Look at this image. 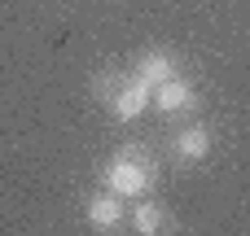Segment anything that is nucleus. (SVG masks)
<instances>
[{
    "instance_id": "1",
    "label": "nucleus",
    "mask_w": 250,
    "mask_h": 236,
    "mask_svg": "<svg viewBox=\"0 0 250 236\" xmlns=\"http://www.w3.org/2000/svg\"><path fill=\"white\" fill-rule=\"evenodd\" d=\"M154 184H158V162H154L149 145H123L101 166V188L119 193L123 201L127 197H145Z\"/></svg>"
},
{
    "instance_id": "2",
    "label": "nucleus",
    "mask_w": 250,
    "mask_h": 236,
    "mask_svg": "<svg viewBox=\"0 0 250 236\" xmlns=\"http://www.w3.org/2000/svg\"><path fill=\"white\" fill-rule=\"evenodd\" d=\"M92 96L119 118V123H136L149 109V83L136 79L132 70H97L92 74Z\"/></svg>"
},
{
    "instance_id": "3",
    "label": "nucleus",
    "mask_w": 250,
    "mask_h": 236,
    "mask_svg": "<svg viewBox=\"0 0 250 236\" xmlns=\"http://www.w3.org/2000/svg\"><path fill=\"white\" fill-rule=\"evenodd\" d=\"M211 149H215V136H211V127H207V123H185L180 131H171V158H176V162H185V166L207 162V158H211Z\"/></svg>"
},
{
    "instance_id": "5",
    "label": "nucleus",
    "mask_w": 250,
    "mask_h": 236,
    "mask_svg": "<svg viewBox=\"0 0 250 236\" xmlns=\"http://www.w3.org/2000/svg\"><path fill=\"white\" fill-rule=\"evenodd\" d=\"M83 219H88V228H92V232H119V228H123V219H127L123 197H119V193H110V188L92 193V197L83 201Z\"/></svg>"
},
{
    "instance_id": "6",
    "label": "nucleus",
    "mask_w": 250,
    "mask_h": 236,
    "mask_svg": "<svg viewBox=\"0 0 250 236\" xmlns=\"http://www.w3.org/2000/svg\"><path fill=\"white\" fill-rule=\"evenodd\" d=\"M127 228L136 236H158L171 228V210L163 206V201H154L149 193L145 197H136V206H132V219H127Z\"/></svg>"
},
{
    "instance_id": "7",
    "label": "nucleus",
    "mask_w": 250,
    "mask_h": 236,
    "mask_svg": "<svg viewBox=\"0 0 250 236\" xmlns=\"http://www.w3.org/2000/svg\"><path fill=\"white\" fill-rule=\"evenodd\" d=\"M132 74L145 79L149 88H158V83H167L171 74H180V61H176L167 48H145V53L132 61Z\"/></svg>"
},
{
    "instance_id": "4",
    "label": "nucleus",
    "mask_w": 250,
    "mask_h": 236,
    "mask_svg": "<svg viewBox=\"0 0 250 236\" xmlns=\"http://www.w3.org/2000/svg\"><path fill=\"white\" fill-rule=\"evenodd\" d=\"M149 105L158 114H189V109H198V88L185 74H171L167 83L149 88Z\"/></svg>"
}]
</instances>
